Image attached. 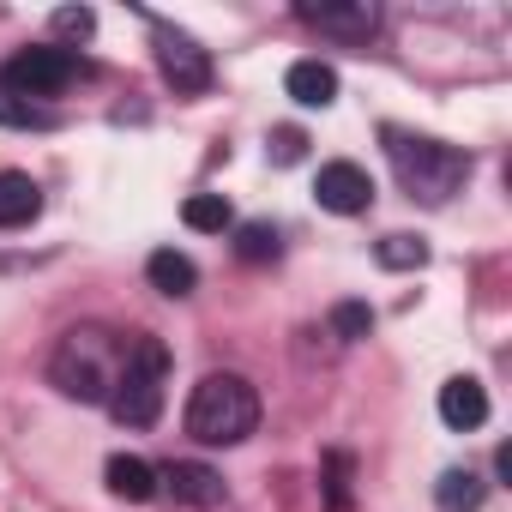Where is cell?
<instances>
[{"instance_id": "cell-19", "label": "cell", "mask_w": 512, "mask_h": 512, "mask_svg": "<svg viewBox=\"0 0 512 512\" xmlns=\"http://www.w3.org/2000/svg\"><path fill=\"white\" fill-rule=\"evenodd\" d=\"M0 127H55V115L43 103H25L7 79H0Z\"/></svg>"}, {"instance_id": "cell-20", "label": "cell", "mask_w": 512, "mask_h": 512, "mask_svg": "<svg viewBox=\"0 0 512 512\" xmlns=\"http://www.w3.org/2000/svg\"><path fill=\"white\" fill-rule=\"evenodd\" d=\"M350 476H356V458L350 452H326V506L332 512H350Z\"/></svg>"}, {"instance_id": "cell-15", "label": "cell", "mask_w": 512, "mask_h": 512, "mask_svg": "<svg viewBox=\"0 0 512 512\" xmlns=\"http://www.w3.org/2000/svg\"><path fill=\"white\" fill-rule=\"evenodd\" d=\"M434 506L440 512H476L482 506V476L476 470H446L434 482Z\"/></svg>"}, {"instance_id": "cell-13", "label": "cell", "mask_w": 512, "mask_h": 512, "mask_svg": "<svg viewBox=\"0 0 512 512\" xmlns=\"http://www.w3.org/2000/svg\"><path fill=\"white\" fill-rule=\"evenodd\" d=\"M103 476H109V494H115V500H133V506H139V500L157 494V470H151L145 458H133V452H115V458L103 464Z\"/></svg>"}, {"instance_id": "cell-6", "label": "cell", "mask_w": 512, "mask_h": 512, "mask_svg": "<svg viewBox=\"0 0 512 512\" xmlns=\"http://www.w3.org/2000/svg\"><path fill=\"white\" fill-rule=\"evenodd\" d=\"M157 67H163V79L181 97H199L211 85V55L193 37H181V31H157Z\"/></svg>"}, {"instance_id": "cell-17", "label": "cell", "mask_w": 512, "mask_h": 512, "mask_svg": "<svg viewBox=\"0 0 512 512\" xmlns=\"http://www.w3.org/2000/svg\"><path fill=\"white\" fill-rule=\"evenodd\" d=\"M374 260H380L386 272H416V266L428 260V241H422V235H386V241L374 247Z\"/></svg>"}, {"instance_id": "cell-14", "label": "cell", "mask_w": 512, "mask_h": 512, "mask_svg": "<svg viewBox=\"0 0 512 512\" xmlns=\"http://www.w3.org/2000/svg\"><path fill=\"white\" fill-rule=\"evenodd\" d=\"M145 278H151V290H163V296H193V284H199L193 260H187V253H175V247H157V253H151V260H145Z\"/></svg>"}, {"instance_id": "cell-2", "label": "cell", "mask_w": 512, "mask_h": 512, "mask_svg": "<svg viewBox=\"0 0 512 512\" xmlns=\"http://www.w3.org/2000/svg\"><path fill=\"white\" fill-rule=\"evenodd\" d=\"M260 428V392L241 374H205L187 398V434L205 446H235Z\"/></svg>"}, {"instance_id": "cell-10", "label": "cell", "mask_w": 512, "mask_h": 512, "mask_svg": "<svg viewBox=\"0 0 512 512\" xmlns=\"http://www.w3.org/2000/svg\"><path fill=\"white\" fill-rule=\"evenodd\" d=\"M440 422H446V428H458V434L482 428V422H488V392H482L470 374L446 380V386H440Z\"/></svg>"}, {"instance_id": "cell-3", "label": "cell", "mask_w": 512, "mask_h": 512, "mask_svg": "<svg viewBox=\"0 0 512 512\" xmlns=\"http://www.w3.org/2000/svg\"><path fill=\"white\" fill-rule=\"evenodd\" d=\"M121 344H127V338H115V332H103V326H73V332L61 338L55 362H49V380H55L67 398H79V404H109V386H115V374H121Z\"/></svg>"}, {"instance_id": "cell-21", "label": "cell", "mask_w": 512, "mask_h": 512, "mask_svg": "<svg viewBox=\"0 0 512 512\" xmlns=\"http://www.w3.org/2000/svg\"><path fill=\"white\" fill-rule=\"evenodd\" d=\"M332 332L338 338H368L374 332V308L368 302H338L332 308Z\"/></svg>"}, {"instance_id": "cell-22", "label": "cell", "mask_w": 512, "mask_h": 512, "mask_svg": "<svg viewBox=\"0 0 512 512\" xmlns=\"http://www.w3.org/2000/svg\"><path fill=\"white\" fill-rule=\"evenodd\" d=\"M91 31H97V13H91V7H61V13H55V37H79V43H85Z\"/></svg>"}, {"instance_id": "cell-4", "label": "cell", "mask_w": 512, "mask_h": 512, "mask_svg": "<svg viewBox=\"0 0 512 512\" xmlns=\"http://www.w3.org/2000/svg\"><path fill=\"white\" fill-rule=\"evenodd\" d=\"M163 380H169V350L163 338H127L121 344V374L109 386V416L121 428H151L163 416Z\"/></svg>"}, {"instance_id": "cell-23", "label": "cell", "mask_w": 512, "mask_h": 512, "mask_svg": "<svg viewBox=\"0 0 512 512\" xmlns=\"http://www.w3.org/2000/svg\"><path fill=\"white\" fill-rule=\"evenodd\" d=\"M302 151H308V133H296V127H278L272 133V157L278 163H302Z\"/></svg>"}, {"instance_id": "cell-12", "label": "cell", "mask_w": 512, "mask_h": 512, "mask_svg": "<svg viewBox=\"0 0 512 512\" xmlns=\"http://www.w3.org/2000/svg\"><path fill=\"white\" fill-rule=\"evenodd\" d=\"M284 85H290V97H296L302 109H332V103H338V73H332L326 61H296Z\"/></svg>"}, {"instance_id": "cell-7", "label": "cell", "mask_w": 512, "mask_h": 512, "mask_svg": "<svg viewBox=\"0 0 512 512\" xmlns=\"http://www.w3.org/2000/svg\"><path fill=\"white\" fill-rule=\"evenodd\" d=\"M314 199H320L326 211H338V217H356V211L374 205V181H368V169H356V163H326L320 181H314Z\"/></svg>"}, {"instance_id": "cell-18", "label": "cell", "mask_w": 512, "mask_h": 512, "mask_svg": "<svg viewBox=\"0 0 512 512\" xmlns=\"http://www.w3.org/2000/svg\"><path fill=\"white\" fill-rule=\"evenodd\" d=\"M278 247H284V241H278V229H272V223H241V229H235V253H241L247 266L278 260Z\"/></svg>"}, {"instance_id": "cell-5", "label": "cell", "mask_w": 512, "mask_h": 512, "mask_svg": "<svg viewBox=\"0 0 512 512\" xmlns=\"http://www.w3.org/2000/svg\"><path fill=\"white\" fill-rule=\"evenodd\" d=\"M91 67L73 55V49H55V43H43V49H19L7 67H0V79H7L25 103H37V97H61L67 85H79Z\"/></svg>"}, {"instance_id": "cell-16", "label": "cell", "mask_w": 512, "mask_h": 512, "mask_svg": "<svg viewBox=\"0 0 512 512\" xmlns=\"http://www.w3.org/2000/svg\"><path fill=\"white\" fill-rule=\"evenodd\" d=\"M181 223H187V229H205V235H223L235 217H229V199H223V193H193V199L181 205Z\"/></svg>"}, {"instance_id": "cell-9", "label": "cell", "mask_w": 512, "mask_h": 512, "mask_svg": "<svg viewBox=\"0 0 512 512\" xmlns=\"http://www.w3.org/2000/svg\"><path fill=\"white\" fill-rule=\"evenodd\" d=\"M296 19H302V25H314V31L350 37V43H368V37H374V25H380V13L368 7V0H332V7H314V0H302Z\"/></svg>"}, {"instance_id": "cell-1", "label": "cell", "mask_w": 512, "mask_h": 512, "mask_svg": "<svg viewBox=\"0 0 512 512\" xmlns=\"http://www.w3.org/2000/svg\"><path fill=\"white\" fill-rule=\"evenodd\" d=\"M380 139H386V157H392L398 187H404L410 199H422V205H446V199L464 187V175H470V157H464L458 145H440V139L404 133V127H386Z\"/></svg>"}, {"instance_id": "cell-8", "label": "cell", "mask_w": 512, "mask_h": 512, "mask_svg": "<svg viewBox=\"0 0 512 512\" xmlns=\"http://www.w3.org/2000/svg\"><path fill=\"white\" fill-rule=\"evenodd\" d=\"M157 482H163V494H169L175 506H193V512H211V506H223V476H217L211 464H193V458H181V464L157 470Z\"/></svg>"}, {"instance_id": "cell-11", "label": "cell", "mask_w": 512, "mask_h": 512, "mask_svg": "<svg viewBox=\"0 0 512 512\" xmlns=\"http://www.w3.org/2000/svg\"><path fill=\"white\" fill-rule=\"evenodd\" d=\"M43 211V187L19 169H0V229H25Z\"/></svg>"}]
</instances>
